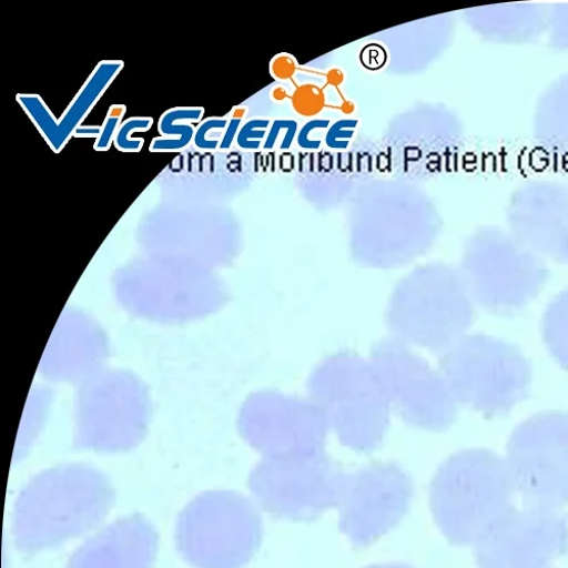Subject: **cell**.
<instances>
[{
    "instance_id": "6da1fadb",
    "label": "cell",
    "mask_w": 568,
    "mask_h": 568,
    "mask_svg": "<svg viewBox=\"0 0 568 568\" xmlns=\"http://www.w3.org/2000/svg\"><path fill=\"white\" fill-rule=\"evenodd\" d=\"M515 490L507 463L497 454L458 452L439 467L432 484L436 524L450 544L476 545L514 509Z\"/></svg>"
},
{
    "instance_id": "7a4b0ae2",
    "label": "cell",
    "mask_w": 568,
    "mask_h": 568,
    "mask_svg": "<svg viewBox=\"0 0 568 568\" xmlns=\"http://www.w3.org/2000/svg\"><path fill=\"white\" fill-rule=\"evenodd\" d=\"M114 503L111 486L97 473L64 469L31 483L19 496L13 534L24 551L57 547L98 527Z\"/></svg>"
},
{
    "instance_id": "3957f363",
    "label": "cell",
    "mask_w": 568,
    "mask_h": 568,
    "mask_svg": "<svg viewBox=\"0 0 568 568\" xmlns=\"http://www.w3.org/2000/svg\"><path fill=\"white\" fill-rule=\"evenodd\" d=\"M307 387L345 447L372 453L382 446L392 404L372 364L355 354H336L316 366Z\"/></svg>"
},
{
    "instance_id": "277c9868",
    "label": "cell",
    "mask_w": 568,
    "mask_h": 568,
    "mask_svg": "<svg viewBox=\"0 0 568 568\" xmlns=\"http://www.w3.org/2000/svg\"><path fill=\"white\" fill-rule=\"evenodd\" d=\"M476 320L464 277L445 265L416 270L392 296L387 322L398 341L446 352Z\"/></svg>"
},
{
    "instance_id": "5b68a950",
    "label": "cell",
    "mask_w": 568,
    "mask_h": 568,
    "mask_svg": "<svg viewBox=\"0 0 568 568\" xmlns=\"http://www.w3.org/2000/svg\"><path fill=\"white\" fill-rule=\"evenodd\" d=\"M455 399L487 417L503 416L531 394L532 366L514 345L485 336L463 337L439 361Z\"/></svg>"
},
{
    "instance_id": "8992f818",
    "label": "cell",
    "mask_w": 568,
    "mask_h": 568,
    "mask_svg": "<svg viewBox=\"0 0 568 568\" xmlns=\"http://www.w3.org/2000/svg\"><path fill=\"white\" fill-rule=\"evenodd\" d=\"M263 520L246 497L215 491L200 496L181 514L178 547L196 568H243L257 552Z\"/></svg>"
},
{
    "instance_id": "52a82bcc",
    "label": "cell",
    "mask_w": 568,
    "mask_h": 568,
    "mask_svg": "<svg viewBox=\"0 0 568 568\" xmlns=\"http://www.w3.org/2000/svg\"><path fill=\"white\" fill-rule=\"evenodd\" d=\"M463 272L471 297L485 310L504 315L530 304L549 277L542 258L500 227L476 235L466 251Z\"/></svg>"
},
{
    "instance_id": "ba28073f",
    "label": "cell",
    "mask_w": 568,
    "mask_h": 568,
    "mask_svg": "<svg viewBox=\"0 0 568 568\" xmlns=\"http://www.w3.org/2000/svg\"><path fill=\"white\" fill-rule=\"evenodd\" d=\"M346 477L323 452L265 457L252 473L250 486L264 510L294 523H311L338 507Z\"/></svg>"
},
{
    "instance_id": "9c48e42d",
    "label": "cell",
    "mask_w": 568,
    "mask_h": 568,
    "mask_svg": "<svg viewBox=\"0 0 568 568\" xmlns=\"http://www.w3.org/2000/svg\"><path fill=\"white\" fill-rule=\"evenodd\" d=\"M506 463L515 489L535 507L568 504V413H538L513 432Z\"/></svg>"
},
{
    "instance_id": "30bf717a",
    "label": "cell",
    "mask_w": 568,
    "mask_h": 568,
    "mask_svg": "<svg viewBox=\"0 0 568 568\" xmlns=\"http://www.w3.org/2000/svg\"><path fill=\"white\" fill-rule=\"evenodd\" d=\"M372 365L381 377L390 404L415 428L446 432L457 417L456 402L444 377L400 341L376 344Z\"/></svg>"
},
{
    "instance_id": "8fae6325",
    "label": "cell",
    "mask_w": 568,
    "mask_h": 568,
    "mask_svg": "<svg viewBox=\"0 0 568 568\" xmlns=\"http://www.w3.org/2000/svg\"><path fill=\"white\" fill-rule=\"evenodd\" d=\"M413 496L410 477L394 462L347 473L338 505L341 530L355 547H367L402 523Z\"/></svg>"
},
{
    "instance_id": "7c38bea8",
    "label": "cell",
    "mask_w": 568,
    "mask_h": 568,
    "mask_svg": "<svg viewBox=\"0 0 568 568\" xmlns=\"http://www.w3.org/2000/svg\"><path fill=\"white\" fill-rule=\"evenodd\" d=\"M567 551V518L535 506L514 508L476 544L479 568H549Z\"/></svg>"
},
{
    "instance_id": "4fadbf2b",
    "label": "cell",
    "mask_w": 568,
    "mask_h": 568,
    "mask_svg": "<svg viewBox=\"0 0 568 568\" xmlns=\"http://www.w3.org/2000/svg\"><path fill=\"white\" fill-rule=\"evenodd\" d=\"M328 426L325 412L314 402L263 393L247 406L243 430L266 457H290L323 453Z\"/></svg>"
},
{
    "instance_id": "5bb4252c",
    "label": "cell",
    "mask_w": 568,
    "mask_h": 568,
    "mask_svg": "<svg viewBox=\"0 0 568 568\" xmlns=\"http://www.w3.org/2000/svg\"><path fill=\"white\" fill-rule=\"evenodd\" d=\"M507 217L511 233L529 250L568 265V182L538 181L511 196Z\"/></svg>"
},
{
    "instance_id": "9a60e30c",
    "label": "cell",
    "mask_w": 568,
    "mask_h": 568,
    "mask_svg": "<svg viewBox=\"0 0 568 568\" xmlns=\"http://www.w3.org/2000/svg\"><path fill=\"white\" fill-rule=\"evenodd\" d=\"M123 68L124 62L120 60L100 62L59 120L39 94L18 93L17 102L32 121L47 145L55 154H61L68 142L74 136L77 129L82 125L93 108L101 101Z\"/></svg>"
},
{
    "instance_id": "2e32d148",
    "label": "cell",
    "mask_w": 568,
    "mask_h": 568,
    "mask_svg": "<svg viewBox=\"0 0 568 568\" xmlns=\"http://www.w3.org/2000/svg\"><path fill=\"white\" fill-rule=\"evenodd\" d=\"M158 548L159 537L150 520L132 515L91 538L68 568H152Z\"/></svg>"
},
{
    "instance_id": "e0dca14e",
    "label": "cell",
    "mask_w": 568,
    "mask_h": 568,
    "mask_svg": "<svg viewBox=\"0 0 568 568\" xmlns=\"http://www.w3.org/2000/svg\"><path fill=\"white\" fill-rule=\"evenodd\" d=\"M535 134L545 151L568 162V74L542 94L535 115Z\"/></svg>"
},
{
    "instance_id": "ac0fdd59",
    "label": "cell",
    "mask_w": 568,
    "mask_h": 568,
    "mask_svg": "<svg viewBox=\"0 0 568 568\" xmlns=\"http://www.w3.org/2000/svg\"><path fill=\"white\" fill-rule=\"evenodd\" d=\"M490 32L496 42L525 43L547 30L548 14L535 4L496 6L490 13Z\"/></svg>"
},
{
    "instance_id": "d6986e66",
    "label": "cell",
    "mask_w": 568,
    "mask_h": 568,
    "mask_svg": "<svg viewBox=\"0 0 568 568\" xmlns=\"http://www.w3.org/2000/svg\"><path fill=\"white\" fill-rule=\"evenodd\" d=\"M205 114L204 108H174L165 111L159 121L162 136L152 140V153H181L193 145L196 128Z\"/></svg>"
},
{
    "instance_id": "ffe728a7",
    "label": "cell",
    "mask_w": 568,
    "mask_h": 568,
    "mask_svg": "<svg viewBox=\"0 0 568 568\" xmlns=\"http://www.w3.org/2000/svg\"><path fill=\"white\" fill-rule=\"evenodd\" d=\"M542 338L551 357L568 371V290L548 305L542 318Z\"/></svg>"
},
{
    "instance_id": "44dd1931",
    "label": "cell",
    "mask_w": 568,
    "mask_h": 568,
    "mask_svg": "<svg viewBox=\"0 0 568 568\" xmlns=\"http://www.w3.org/2000/svg\"><path fill=\"white\" fill-rule=\"evenodd\" d=\"M154 124L153 118H129L118 130L114 146L121 153H140L145 145V139L131 138L135 131L146 132Z\"/></svg>"
},
{
    "instance_id": "7402d4cb",
    "label": "cell",
    "mask_w": 568,
    "mask_h": 568,
    "mask_svg": "<svg viewBox=\"0 0 568 568\" xmlns=\"http://www.w3.org/2000/svg\"><path fill=\"white\" fill-rule=\"evenodd\" d=\"M227 123V118H209L202 121L196 128L193 146L205 153L217 152Z\"/></svg>"
},
{
    "instance_id": "603a6c76",
    "label": "cell",
    "mask_w": 568,
    "mask_h": 568,
    "mask_svg": "<svg viewBox=\"0 0 568 568\" xmlns=\"http://www.w3.org/2000/svg\"><path fill=\"white\" fill-rule=\"evenodd\" d=\"M126 113L125 105H112L108 112L105 121L102 125V133L97 142H94L93 150L98 152H109L114 144V139L119 128L123 123V116Z\"/></svg>"
},
{
    "instance_id": "cb8c5ba5",
    "label": "cell",
    "mask_w": 568,
    "mask_h": 568,
    "mask_svg": "<svg viewBox=\"0 0 568 568\" xmlns=\"http://www.w3.org/2000/svg\"><path fill=\"white\" fill-rule=\"evenodd\" d=\"M268 120L254 119L243 124L239 136H236V146L245 152H257L266 135Z\"/></svg>"
},
{
    "instance_id": "d4e9b609",
    "label": "cell",
    "mask_w": 568,
    "mask_h": 568,
    "mask_svg": "<svg viewBox=\"0 0 568 568\" xmlns=\"http://www.w3.org/2000/svg\"><path fill=\"white\" fill-rule=\"evenodd\" d=\"M547 30L557 49L568 52V3L558 4L548 14Z\"/></svg>"
},
{
    "instance_id": "484cf974",
    "label": "cell",
    "mask_w": 568,
    "mask_h": 568,
    "mask_svg": "<svg viewBox=\"0 0 568 568\" xmlns=\"http://www.w3.org/2000/svg\"><path fill=\"white\" fill-rule=\"evenodd\" d=\"M356 125V120H342L336 122L326 134L325 142L327 148L336 151L347 150Z\"/></svg>"
},
{
    "instance_id": "4316f807",
    "label": "cell",
    "mask_w": 568,
    "mask_h": 568,
    "mask_svg": "<svg viewBox=\"0 0 568 568\" xmlns=\"http://www.w3.org/2000/svg\"><path fill=\"white\" fill-rule=\"evenodd\" d=\"M245 111L243 109H235L231 113V118L229 119L227 126L221 140L220 152H227L231 150L233 142L236 141V136H239L243 126L242 123Z\"/></svg>"
},
{
    "instance_id": "83f0119b",
    "label": "cell",
    "mask_w": 568,
    "mask_h": 568,
    "mask_svg": "<svg viewBox=\"0 0 568 568\" xmlns=\"http://www.w3.org/2000/svg\"><path fill=\"white\" fill-rule=\"evenodd\" d=\"M329 124L328 120H314L308 122L300 132L298 145L301 149L315 152L321 148V141L317 139H311L310 134L316 129L327 128Z\"/></svg>"
},
{
    "instance_id": "f1b7e54d",
    "label": "cell",
    "mask_w": 568,
    "mask_h": 568,
    "mask_svg": "<svg viewBox=\"0 0 568 568\" xmlns=\"http://www.w3.org/2000/svg\"><path fill=\"white\" fill-rule=\"evenodd\" d=\"M297 128H298V124L295 121H290V120L275 121L271 128V131L268 132V135H267L265 142H264L263 150L264 151L273 150L281 131L286 130V133L297 132Z\"/></svg>"
},
{
    "instance_id": "f546056e",
    "label": "cell",
    "mask_w": 568,
    "mask_h": 568,
    "mask_svg": "<svg viewBox=\"0 0 568 568\" xmlns=\"http://www.w3.org/2000/svg\"><path fill=\"white\" fill-rule=\"evenodd\" d=\"M102 133V126L98 125H81L77 129L75 138H97L99 139Z\"/></svg>"
},
{
    "instance_id": "4dcf8cb0",
    "label": "cell",
    "mask_w": 568,
    "mask_h": 568,
    "mask_svg": "<svg viewBox=\"0 0 568 568\" xmlns=\"http://www.w3.org/2000/svg\"><path fill=\"white\" fill-rule=\"evenodd\" d=\"M366 568H414L407 564H383V565H373Z\"/></svg>"
}]
</instances>
